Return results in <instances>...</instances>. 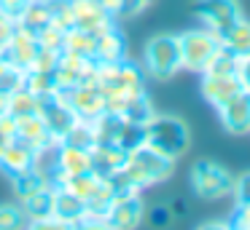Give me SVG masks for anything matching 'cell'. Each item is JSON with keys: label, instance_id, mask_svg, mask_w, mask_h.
<instances>
[{"label": "cell", "instance_id": "e575fe53", "mask_svg": "<svg viewBox=\"0 0 250 230\" xmlns=\"http://www.w3.org/2000/svg\"><path fill=\"white\" fill-rule=\"evenodd\" d=\"M24 88V70H17L8 64V70L0 75V91H6V94H14V91Z\"/></svg>", "mask_w": 250, "mask_h": 230}, {"label": "cell", "instance_id": "484cf974", "mask_svg": "<svg viewBox=\"0 0 250 230\" xmlns=\"http://www.w3.org/2000/svg\"><path fill=\"white\" fill-rule=\"evenodd\" d=\"M239 59L237 53H231L229 48H218L215 53H212V59L205 64V70H202L199 75H237L239 70Z\"/></svg>", "mask_w": 250, "mask_h": 230}, {"label": "cell", "instance_id": "44dd1931", "mask_svg": "<svg viewBox=\"0 0 250 230\" xmlns=\"http://www.w3.org/2000/svg\"><path fill=\"white\" fill-rule=\"evenodd\" d=\"M17 24L38 35V32L43 30V27H49V24H51V8H49V0H30V3L24 5V11L17 16Z\"/></svg>", "mask_w": 250, "mask_h": 230}, {"label": "cell", "instance_id": "d590c367", "mask_svg": "<svg viewBox=\"0 0 250 230\" xmlns=\"http://www.w3.org/2000/svg\"><path fill=\"white\" fill-rule=\"evenodd\" d=\"M237 203H250V171L234 177V190H231Z\"/></svg>", "mask_w": 250, "mask_h": 230}, {"label": "cell", "instance_id": "9c48e42d", "mask_svg": "<svg viewBox=\"0 0 250 230\" xmlns=\"http://www.w3.org/2000/svg\"><path fill=\"white\" fill-rule=\"evenodd\" d=\"M62 94H65L70 110L76 112L78 118H83V121H92V118H97L105 112V94L94 83H78V86H73V88L62 91Z\"/></svg>", "mask_w": 250, "mask_h": 230}, {"label": "cell", "instance_id": "2e32d148", "mask_svg": "<svg viewBox=\"0 0 250 230\" xmlns=\"http://www.w3.org/2000/svg\"><path fill=\"white\" fill-rule=\"evenodd\" d=\"M124 59H126V37L116 24L94 37V62L113 64V62H124Z\"/></svg>", "mask_w": 250, "mask_h": 230}, {"label": "cell", "instance_id": "f1b7e54d", "mask_svg": "<svg viewBox=\"0 0 250 230\" xmlns=\"http://www.w3.org/2000/svg\"><path fill=\"white\" fill-rule=\"evenodd\" d=\"M140 144H146V123H132V121H121L119 137H116V147H121L124 153H132Z\"/></svg>", "mask_w": 250, "mask_h": 230}, {"label": "cell", "instance_id": "f907efd6", "mask_svg": "<svg viewBox=\"0 0 250 230\" xmlns=\"http://www.w3.org/2000/svg\"><path fill=\"white\" fill-rule=\"evenodd\" d=\"M8 70V62H6V56H3V51H0V75Z\"/></svg>", "mask_w": 250, "mask_h": 230}, {"label": "cell", "instance_id": "ffe728a7", "mask_svg": "<svg viewBox=\"0 0 250 230\" xmlns=\"http://www.w3.org/2000/svg\"><path fill=\"white\" fill-rule=\"evenodd\" d=\"M51 217L62 219V222H81L83 217H86V201H81L78 195H73L67 187L57 185L54 187V214Z\"/></svg>", "mask_w": 250, "mask_h": 230}, {"label": "cell", "instance_id": "f546056e", "mask_svg": "<svg viewBox=\"0 0 250 230\" xmlns=\"http://www.w3.org/2000/svg\"><path fill=\"white\" fill-rule=\"evenodd\" d=\"M60 142H67L73 147H83V150H92L94 147V131H92V121H83L78 118L76 123L70 126V131L60 139Z\"/></svg>", "mask_w": 250, "mask_h": 230}, {"label": "cell", "instance_id": "8992f818", "mask_svg": "<svg viewBox=\"0 0 250 230\" xmlns=\"http://www.w3.org/2000/svg\"><path fill=\"white\" fill-rule=\"evenodd\" d=\"M194 14L202 21V27H207L221 37L234 21L242 19V5H239V0H196Z\"/></svg>", "mask_w": 250, "mask_h": 230}, {"label": "cell", "instance_id": "d6986e66", "mask_svg": "<svg viewBox=\"0 0 250 230\" xmlns=\"http://www.w3.org/2000/svg\"><path fill=\"white\" fill-rule=\"evenodd\" d=\"M35 150L30 147L27 142H22V139H11L8 142V147L3 150V155H0V169L6 171L8 177L19 174V171L30 169V166L35 163Z\"/></svg>", "mask_w": 250, "mask_h": 230}, {"label": "cell", "instance_id": "d4e9b609", "mask_svg": "<svg viewBox=\"0 0 250 230\" xmlns=\"http://www.w3.org/2000/svg\"><path fill=\"white\" fill-rule=\"evenodd\" d=\"M94 37H97V35L73 27V30L65 32V46H62V51L78 53V56H86V59H94Z\"/></svg>", "mask_w": 250, "mask_h": 230}, {"label": "cell", "instance_id": "7c38bea8", "mask_svg": "<svg viewBox=\"0 0 250 230\" xmlns=\"http://www.w3.org/2000/svg\"><path fill=\"white\" fill-rule=\"evenodd\" d=\"M38 51H41L38 35L17 24V32H14V37L8 40V46L3 48V56H6V62L11 64V67L24 70V72H27L30 64H33V59L38 56Z\"/></svg>", "mask_w": 250, "mask_h": 230}, {"label": "cell", "instance_id": "6da1fadb", "mask_svg": "<svg viewBox=\"0 0 250 230\" xmlns=\"http://www.w3.org/2000/svg\"><path fill=\"white\" fill-rule=\"evenodd\" d=\"M175 163H178V160L162 155L159 150L148 147V144H140L137 150L126 153L121 174L129 179L132 187L146 190V187H153V185H159V182H167L175 171Z\"/></svg>", "mask_w": 250, "mask_h": 230}, {"label": "cell", "instance_id": "d6a6232c", "mask_svg": "<svg viewBox=\"0 0 250 230\" xmlns=\"http://www.w3.org/2000/svg\"><path fill=\"white\" fill-rule=\"evenodd\" d=\"M38 43H41V48H49V51H60L62 53V46H65V30H60V27H54V24L43 27V30L38 32Z\"/></svg>", "mask_w": 250, "mask_h": 230}, {"label": "cell", "instance_id": "ab89813d", "mask_svg": "<svg viewBox=\"0 0 250 230\" xmlns=\"http://www.w3.org/2000/svg\"><path fill=\"white\" fill-rule=\"evenodd\" d=\"M146 217H148V222L153 225V228H167L169 225V219H172V214H169V209L167 206H153L151 212H146Z\"/></svg>", "mask_w": 250, "mask_h": 230}, {"label": "cell", "instance_id": "52a82bcc", "mask_svg": "<svg viewBox=\"0 0 250 230\" xmlns=\"http://www.w3.org/2000/svg\"><path fill=\"white\" fill-rule=\"evenodd\" d=\"M38 115L43 118L46 128H49V134L57 139V142H60V139L70 131L73 123L78 121V115L70 110V105H67V99H65V94H62V91H54V94L41 96Z\"/></svg>", "mask_w": 250, "mask_h": 230}, {"label": "cell", "instance_id": "b9f144b4", "mask_svg": "<svg viewBox=\"0 0 250 230\" xmlns=\"http://www.w3.org/2000/svg\"><path fill=\"white\" fill-rule=\"evenodd\" d=\"M153 0H124V14L121 16H140L143 11L151 8Z\"/></svg>", "mask_w": 250, "mask_h": 230}, {"label": "cell", "instance_id": "7dc6e473", "mask_svg": "<svg viewBox=\"0 0 250 230\" xmlns=\"http://www.w3.org/2000/svg\"><path fill=\"white\" fill-rule=\"evenodd\" d=\"M196 230H231V225H229V219L226 222H205V225H199Z\"/></svg>", "mask_w": 250, "mask_h": 230}, {"label": "cell", "instance_id": "e0dca14e", "mask_svg": "<svg viewBox=\"0 0 250 230\" xmlns=\"http://www.w3.org/2000/svg\"><path fill=\"white\" fill-rule=\"evenodd\" d=\"M89 158H92V171L100 177V179H108L113 177L116 171L124 169V160H126V153L116 144H94L89 150Z\"/></svg>", "mask_w": 250, "mask_h": 230}, {"label": "cell", "instance_id": "7402d4cb", "mask_svg": "<svg viewBox=\"0 0 250 230\" xmlns=\"http://www.w3.org/2000/svg\"><path fill=\"white\" fill-rule=\"evenodd\" d=\"M22 209L27 214V222L30 219H46L54 214V187H41L35 190L33 195L22 198Z\"/></svg>", "mask_w": 250, "mask_h": 230}, {"label": "cell", "instance_id": "bcb514c9", "mask_svg": "<svg viewBox=\"0 0 250 230\" xmlns=\"http://www.w3.org/2000/svg\"><path fill=\"white\" fill-rule=\"evenodd\" d=\"M167 209H169V214H172V217H175V214H178V217H183V214L188 212V206H186V201H183V198H172Z\"/></svg>", "mask_w": 250, "mask_h": 230}, {"label": "cell", "instance_id": "cb8c5ba5", "mask_svg": "<svg viewBox=\"0 0 250 230\" xmlns=\"http://www.w3.org/2000/svg\"><path fill=\"white\" fill-rule=\"evenodd\" d=\"M11 185H14L17 198L22 201V198L33 195L35 190H41V187H49V179H46L35 166H30V169H24V171H19V174L11 177Z\"/></svg>", "mask_w": 250, "mask_h": 230}, {"label": "cell", "instance_id": "7a4b0ae2", "mask_svg": "<svg viewBox=\"0 0 250 230\" xmlns=\"http://www.w3.org/2000/svg\"><path fill=\"white\" fill-rule=\"evenodd\" d=\"M146 144L159 150L162 155L178 160L188 153L191 144V131L183 118L178 115H156L153 112L146 121Z\"/></svg>", "mask_w": 250, "mask_h": 230}, {"label": "cell", "instance_id": "ee69618b", "mask_svg": "<svg viewBox=\"0 0 250 230\" xmlns=\"http://www.w3.org/2000/svg\"><path fill=\"white\" fill-rule=\"evenodd\" d=\"M30 0H0V11H6V14H11L14 19H17L19 14L24 11V5H27Z\"/></svg>", "mask_w": 250, "mask_h": 230}, {"label": "cell", "instance_id": "ac0fdd59", "mask_svg": "<svg viewBox=\"0 0 250 230\" xmlns=\"http://www.w3.org/2000/svg\"><path fill=\"white\" fill-rule=\"evenodd\" d=\"M57 169H60L62 177H73V174L92 171L89 150L73 147V144H67V142H57ZM62 177H60V182H62Z\"/></svg>", "mask_w": 250, "mask_h": 230}, {"label": "cell", "instance_id": "4316f807", "mask_svg": "<svg viewBox=\"0 0 250 230\" xmlns=\"http://www.w3.org/2000/svg\"><path fill=\"white\" fill-rule=\"evenodd\" d=\"M113 198H116V190H113V185H110V179H100L97 190H94L92 198L86 201V214H89V217H100V219H103L105 214H108Z\"/></svg>", "mask_w": 250, "mask_h": 230}, {"label": "cell", "instance_id": "74e56055", "mask_svg": "<svg viewBox=\"0 0 250 230\" xmlns=\"http://www.w3.org/2000/svg\"><path fill=\"white\" fill-rule=\"evenodd\" d=\"M24 230H73V225L62 222L57 217H46V219H30Z\"/></svg>", "mask_w": 250, "mask_h": 230}, {"label": "cell", "instance_id": "60d3db41", "mask_svg": "<svg viewBox=\"0 0 250 230\" xmlns=\"http://www.w3.org/2000/svg\"><path fill=\"white\" fill-rule=\"evenodd\" d=\"M73 230H110L108 228V222H105V219H100V217H83L81 222H76L73 225Z\"/></svg>", "mask_w": 250, "mask_h": 230}, {"label": "cell", "instance_id": "ba28073f", "mask_svg": "<svg viewBox=\"0 0 250 230\" xmlns=\"http://www.w3.org/2000/svg\"><path fill=\"white\" fill-rule=\"evenodd\" d=\"M103 219L108 222L110 230H135L146 219L143 195L140 193H121V195H116Z\"/></svg>", "mask_w": 250, "mask_h": 230}, {"label": "cell", "instance_id": "5b68a950", "mask_svg": "<svg viewBox=\"0 0 250 230\" xmlns=\"http://www.w3.org/2000/svg\"><path fill=\"white\" fill-rule=\"evenodd\" d=\"M180 43V70H191V72H202L205 64L212 59V53L221 48V37L210 32L207 27H194L178 35Z\"/></svg>", "mask_w": 250, "mask_h": 230}, {"label": "cell", "instance_id": "8d00e7d4", "mask_svg": "<svg viewBox=\"0 0 250 230\" xmlns=\"http://www.w3.org/2000/svg\"><path fill=\"white\" fill-rule=\"evenodd\" d=\"M14 32H17V19L11 14H6V11H0V51L8 46Z\"/></svg>", "mask_w": 250, "mask_h": 230}, {"label": "cell", "instance_id": "9a60e30c", "mask_svg": "<svg viewBox=\"0 0 250 230\" xmlns=\"http://www.w3.org/2000/svg\"><path fill=\"white\" fill-rule=\"evenodd\" d=\"M17 139L27 142L35 153L57 144V139L49 134V128H46L43 118H41L38 112H30V115H19L17 118Z\"/></svg>", "mask_w": 250, "mask_h": 230}, {"label": "cell", "instance_id": "3957f363", "mask_svg": "<svg viewBox=\"0 0 250 230\" xmlns=\"http://www.w3.org/2000/svg\"><path fill=\"white\" fill-rule=\"evenodd\" d=\"M143 72L156 80H169L180 70V43L172 32H159L148 37L143 48Z\"/></svg>", "mask_w": 250, "mask_h": 230}, {"label": "cell", "instance_id": "8fae6325", "mask_svg": "<svg viewBox=\"0 0 250 230\" xmlns=\"http://www.w3.org/2000/svg\"><path fill=\"white\" fill-rule=\"evenodd\" d=\"M70 8H73V27L86 30L92 35H100V32L110 30L116 24V19L97 0H70Z\"/></svg>", "mask_w": 250, "mask_h": 230}, {"label": "cell", "instance_id": "f6af8a7d", "mask_svg": "<svg viewBox=\"0 0 250 230\" xmlns=\"http://www.w3.org/2000/svg\"><path fill=\"white\" fill-rule=\"evenodd\" d=\"M97 3L103 5V8L113 16V19H119V16L124 14V0H97Z\"/></svg>", "mask_w": 250, "mask_h": 230}, {"label": "cell", "instance_id": "277c9868", "mask_svg": "<svg viewBox=\"0 0 250 230\" xmlns=\"http://www.w3.org/2000/svg\"><path fill=\"white\" fill-rule=\"evenodd\" d=\"M191 190L202 201H221L231 195L234 190V174L212 160H196L191 166Z\"/></svg>", "mask_w": 250, "mask_h": 230}, {"label": "cell", "instance_id": "1f68e13d", "mask_svg": "<svg viewBox=\"0 0 250 230\" xmlns=\"http://www.w3.org/2000/svg\"><path fill=\"white\" fill-rule=\"evenodd\" d=\"M27 214L22 203H0V230H24Z\"/></svg>", "mask_w": 250, "mask_h": 230}, {"label": "cell", "instance_id": "83f0119b", "mask_svg": "<svg viewBox=\"0 0 250 230\" xmlns=\"http://www.w3.org/2000/svg\"><path fill=\"white\" fill-rule=\"evenodd\" d=\"M60 185L67 187V190H70L73 195H78L81 201H89V198H92V193L97 190V185H100V177L94 174V171H83V174L62 177Z\"/></svg>", "mask_w": 250, "mask_h": 230}, {"label": "cell", "instance_id": "c3c4849f", "mask_svg": "<svg viewBox=\"0 0 250 230\" xmlns=\"http://www.w3.org/2000/svg\"><path fill=\"white\" fill-rule=\"evenodd\" d=\"M8 99H11V94L0 91V115H6V112H8Z\"/></svg>", "mask_w": 250, "mask_h": 230}, {"label": "cell", "instance_id": "603a6c76", "mask_svg": "<svg viewBox=\"0 0 250 230\" xmlns=\"http://www.w3.org/2000/svg\"><path fill=\"white\" fill-rule=\"evenodd\" d=\"M221 46L229 48L231 53H237V56H248L250 53V21L245 19V16L237 19L221 35Z\"/></svg>", "mask_w": 250, "mask_h": 230}, {"label": "cell", "instance_id": "30bf717a", "mask_svg": "<svg viewBox=\"0 0 250 230\" xmlns=\"http://www.w3.org/2000/svg\"><path fill=\"white\" fill-rule=\"evenodd\" d=\"M92 72H94V59L62 51L60 53V64H57V70H54L57 91H67V88H73V86H78V83H86Z\"/></svg>", "mask_w": 250, "mask_h": 230}, {"label": "cell", "instance_id": "681fc988", "mask_svg": "<svg viewBox=\"0 0 250 230\" xmlns=\"http://www.w3.org/2000/svg\"><path fill=\"white\" fill-rule=\"evenodd\" d=\"M8 142H11V137H6V134L0 131V155H3V150L8 147Z\"/></svg>", "mask_w": 250, "mask_h": 230}, {"label": "cell", "instance_id": "4dcf8cb0", "mask_svg": "<svg viewBox=\"0 0 250 230\" xmlns=\"http://www.w3.org/2000/svg\"><path fill=\"white\" fill-rule=\"evenodd\" d=\"M38 102H41V96L30 94L27 88L14 91L11 99H8V115L19 118V115H30V112H38Z\"/></svg>", "mask_w": 250, "mask_h": 230}, {"label": "cell", "instance_id": "4fadbf2b", "mask_svg": "<svg viewBox=\"0 0 250 230\" xmlns=\"http://www.w3.org/2000/svg\"><path fill=\"white\" fill-rule=\"evenodd\" d=\"M218 118H221V126L234 137L250 134V94L239 91L237 96H231L226 105L218 107Z\"/></svg>", "mask_w": 250, "mask_h": 230}, {"label": "cell", "instance_id": "5bb4252c", "mask_svg": "<svg viewBox=\"0 0 250 230\" xmlns=\"http://www.w3.org/2000/svg\"><path fill=\"white\" fill-rule=\"evenodd\" d=\"M199 91L205 96V102H210L218 110L221 105H226L231 96H237L242 91V83H239L237 75H202Z\"/></svg>", "mask_w": 250, "mask_h": 230}, {"label": "cell", "instance_id": "7bdbcfd3", "mask_svg": "<svg viewBox=\"0 0 250 230\" xmlns=\"http://www.w3.org/2000/svg\"><path fill=\"white\" fill-rule=\"evenodd\" d=\"M237 78H239V83H242V91H248V94H250V53L239 59Z\"/></svg>", "mask_w": 250, "mask_h": 230}, {"label": "cell", "instance_id": "836d02e7", "mask_svg": "<svg viewBox=\"0 0 250 230\" xmlns=\"http://www.w3.org/2000/svg\"><path fill=\"white\" fill-rule=\"evenodd\" d=\"M57 64H60V51H49V48H41L38 56L33 59L30 70L33 72H54Z\"/></svg>", "mask_w": 250, "mask_h": 230}, {"label": "cell", "instance_id": "f35d334b", "mask_svg": "<svg viewBox=\"0 0 250 230\" xmlns=\"http://www.w3.org/2000/svg\"><path fill=\"white\" fill-rule=\"evenodd\" d=\"M229 225H231V230H250V203H237Z\"/></svg>", "mask_w": 250, "mask_h": 230}]
</instances>
